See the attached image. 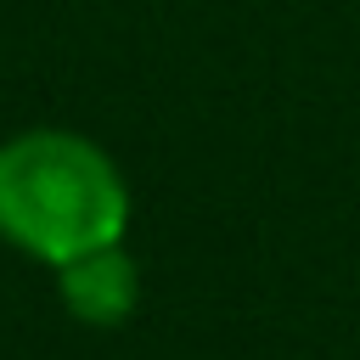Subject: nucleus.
I'll return each instance as SVG.
<instances>
[{
  "label": "nucleus",
  "instance_id": "2",
  "mask_svg": "<svg viewBox=\"0 0 360 360\" xmlns=\"http://www.w3.org/2000/svg\"><path fill=\"white\" fill-rule=\"evenodd\" d=\"M56 276V298L79 326H124L141 309V264L124 242L90 248L79 259H68Z\"/></svg>",
  "mask_w": 360,
  "mask_h": 360
},
{
  "label": "nucleus",
  "instance_id": "1",
  "mask_svg": "<svg viewBox=\"0 0 360 360\" xmlns=\"http://www.w3.org/2000/svg\"><path fill=\"white\" fill-rule=\"evenodd\" d=\"M129 236V180L112 152L79 129H17L0 141V242L62 270L68 259Z\"/></svg>",
  "mask_w": 360,
  "mask_h": 360
}]
</instances>
